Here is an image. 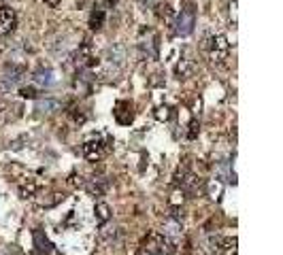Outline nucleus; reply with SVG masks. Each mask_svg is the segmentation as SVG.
I'll use <instances>...</instances> for the list:
<instances>
[{"instance_id":"1","label":"nucleus","mask_w":283,"mask_h":255,"mask_svg":"<svg viewBox=\"0 0 283 255\" xmlns=\"http://www.w3.org/2000/svg\"><path fill=\"white\" fill-rule=\"evenodd\" d=\"M194 26H196V11L192 7V3L187 5L179 17H177V23H175V34L177 36H190L194 32Z\"/></svg>"},{"instance_id":"2","label":"nucleus","mask_w":283,"mask_h":255,"mask_svg":"<svg viewBox=\"0 0 283 255\" xmlns=\"http://www.w3.org/2000/svg\"><path fill=\"white\" fill-rule=\"evenodd\" d=\"M75 64L79 68H94V66H98V58L94 55V49H92L90 43L79 45V49L75 53Z\"/></svg>"},{"instance_id":"3","label":"nucleus","mask_w":283,"mask_h":255,"mask_svg":"<svg viewBox=\"0 0 283 255\" xmlns=\"http://www.w3.org/2000/svg\"><path fill=\"white\" fill-rule=\"evenodd\" d=\"M113 115L117 119V124H122V126H130L132 124V119H134V113H132V104L128 102V100H120L115 104L113 108Z\"/></svg>"},{"instance_id":"4","label":"nucleus","mask_w":283,"mask_h":255,"mask_svg":"<svg viewBox=\"0 0 283 255\" xmlns=\"http://www.w3.org/2000/svg\"><path fill=\"white\" fill-rule=\"evenodd\" d=\"M17 26V15L13 9L9 7H0V34H9L13 32Z\"/></svg>"},{"instance_id":"5","label":"nucleus","mask_w":283,"mask_h":255,"mask_svg":"<svg viewBox=\"0 0 283 255\" xmlns=\"http://www.w3.org/2000/svg\"><path fill=\"white\" fill-rule=\"evenodd\" d=\"M32 238H34V247H37V251H39L41 255H49V253L53 251V245L49 242V238L43 234V230H34V232H32Z\"/></svg>"},{"instance_id":"6","label":"nucleus","mask_w":283,"mask_h":255,"mask_svg":"<svg viewBox=\"0 0 283 255\" xmlns=\"http://www.w3.org/2000/svg\"><path fill=\"white\" fill-rule=\"evenodd\" d=\"M23 75H26V68H23V66H15V64L7 66V70H5L7 85H15L17 81H21V77H23Z\"/></svg>"},{"instance_id":"7","label":"nucleus","mask_w":283,"mask_h":255,"mask_svg":"<svg viewBox=\"0 0 283 255\" xmlns=\"http://www.w3.org/2000/svg\"><path fill=\"white\" fill-rule=\"evenodd\" d=\"M100 153H102V145H100V140H90V143L83 145V155L88 157L90 162H96L98 157H100Z\"/></svg>"},{"instance_id":"8","label":"nucleus","mask_w":283,"mask_h":255,"mask_svg":"<svg viewBox=\"0 0 283 255\" xmlns=\"http://www.w3.org/2000/svg\"><path fill=\"white\" fill-rule=\"evenodd\" d=\"M104 19H107V13H104V9H100V7H96L90 13V21H88V26L92 28V30H100L102 26H104Z\"/></svg>"},{"instance_id":"9","label":"nucleus","mask_w":283,"mask_h":255,"mask_svg":"<svg viewBox=\"0 0 283 255\" xmlns=\"http://www.w3.org/2000/svg\"><path fill=\"white\" fill-rule=\"evenodd\" d=\"M211 51H213V55L215 53H226L228 51V39L223 34H217V36H213L211 39Z\"/></svg>"},{"instance_id":"10","label":"nucleus","mask_w":283,"mask_h":255,"mask_svg":"<svg viewBox=\"0 0 283 255\" xmlns=\"http://www.w3.org/2000/svg\"><path fill=\"white\" fill-rule=\"evenodd\" d=\"M94 213H96V221L100 225H104L111 219V209H109V204H104V202H98L96 209H94Z\"/></svg>"},{"instance_id":"11","label":"nucleus","mask_w":283,"mask_h":255,"mask_svg":"<svg viewBox=\"0 0 283 255\" xmlns=\"http://www.w3.org/2000/svg\"><path fill=\"white\" fill-rule=\"evenodd\" d=\"M109 55H111V62L122 64V62H124V58H126L124 45H115V47H111V49H109Z\"/></svg>"},{"instance_id":"12","label":"nucleus","mask_w":283,"mask_h":255,"mask_svg":"<svg viewBox=\"0 0 283 255\" xmlns=\"http://www.w3.org/2000/svg\"><path fill=\"white\" fill-rule=\"evenodd\" d=\"M51 75H53V72L49 70V68H47V70H37V72H34V79H37L39 83H43V85H51Z\"/></svg>"},{"instance_id":"13","label":"nucleus","mask_w":283,"mask_h":255,"mask_svg":"<svg viewBox=\"0 0 283 255\" xmlns=\"http://www.w3.org/2000/svg\"><path fill=\"white\" fill-rule=\"evenodd\" d=\"M156 7H158V15H160V17L168 19V17L173 15V9H171V5H168V3H162V0H158Z\"/></svg>"},{"instance_id":"14","label":"nucleus","mask_w":283,"mask_h":255,"mask_svg":"<svg viewBox=\"0 0 283 255\" xmlns=\"http://www.w3.org/2000/svg\"><path fill=\"white\" fill-rule=\"evenodd\" d=\"M221 249L226 253H234V251H237V238H223L221 240Z\"/></svg>"},{"instance_id":"15","label":"nucleus","mask_w":283,"mask_h":255,"mask_svg":"<svg viewBox=\"0 0 283 255\" xmlns=\"http://www.w3.org/2000/svg\"><path fill=\"white\" fill-rule=\"evenodd\" d=\"M21 98H28V100H37L39 98V92L37 88H21Z\"/></svg>"},{"instance_id":"16","label":"nucleus","mask_w":283,"mask_h":255,"mask_svg":"<svg viewBox=\"0 0 283 255\" xmlns=\"http://www.w3.org/2000/svg\"><path fill=\"white\" fill-rule=\"evenodd\" d=\"M58 106H60V102H55V100H45V102H41L39 111H43V113H49V108H58Z\"/></svg>"},{"instance_id":"17","label":"nucleus","mask_w":283,"mask_h":255,"mask_svg":"<svg viewBox=\"0 0 283 255\" xmlns=\"http://www.w3.org/2000/svg\"><path fill=\"white\" fill-rule=\"evenodd\" d=\"M198 132H200V126L196 124V121H192V124H190V132H187V138L194 140L198 136Z\"/></svg>"},{"instance_id":"18","label":"nucleus","mask_w":283,"mask_h":255,"mask_svg":"<svg viewBox=\"0 0 283 255\" xmlns=\"http://www.w3.org/2000/svg\"><path fill=\"white\" fill-rule=\"evenodd\" d=\"M73 119L77 121V124H86V119H88V117H86L83 113H77V108H75V111H73Z\"/></svg>"},{"instance_id":"19","label":"nucleus","mask_w":283,"mask_h":255,"mask_svg":"<svg viewBox=\"0 0 283 255\" xmlns=\"http://www.w3.org/2000/svg\"><path fill=\"white\" fill-rule=\"evenodd\" d=\"M43 3H45L47 7H51V9H58V7H60L62 0H43Z\"/></svg>"},{"instance_id":"20","label":"nucleus","mask_w":283,"mask_h":255,"mask_svg":"<svg viewBox=\"0 0 283 255\" xmlns=\"http://www.w3.org/2000/svg\"><path fill=\"white\" fill-rule=\"evenodd\" d=\"M102 3H104V7H107V9H113L117 0H102Z\"/></svg>"},{"instance_id":"21","label":"nucleus","mask_w":283,"mask_h":255,"mask_svg":"<svg viewBox=\"0 0 283 255\" xmlns=\"http://www.w3.org/2000/svg\"><path fill=\"white\" fill-rule=\"evenodd\" d=\"M138 255H153V253H149V251H147V249H143V251H140V253H138Z\"/></svg>"}]
</instances>
